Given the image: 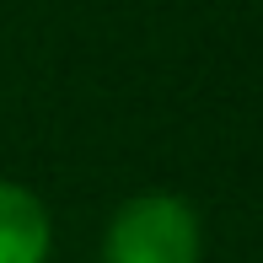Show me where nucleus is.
<instances>
[{
	"mask_svg": "<svg viewBox=\"0 0 263 263\" xmlns=\"http://www.w3.org/2000/svg\"><path fill=\"white\" fill-rule=\"evenodd\" d=\"M199 215L177 194H140L107 220L102 263H199Z\"/></svg>",
	"mask_w": 263,
	"mask_h": 263,
	"instance_id": "obj_1",
	"label": "nucleus"
},
{
	"mask_svg": "<svg viewBox=\"0 0 263 263\" xmlns=\"http://www.w3.org/2000/svg\"><path fill=\"white\" fill-rule=\"evenodd\" d=\"M49 247H54V220L43 199L0 177V263H49Z\"/></svg>",
	"mask_w": 263,
	"mask_h": 263,
	"instance_id": "obj_2",
	"label": "nucleus"
}]
</instances>
